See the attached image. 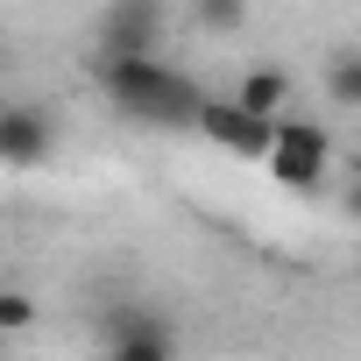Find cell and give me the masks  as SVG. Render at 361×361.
<instances>
[{"label":"cell","instance_id":"obj_1","mask_svg":"<svg viewBox=\"0 0 361 361\" xmlns=\"http://www.w3.org/2000/svg\"><path fill=\"white\" fill-rule=\"evenodd\" d=\"M92 71H99V92L128 121H142V128H199L206 92H199L192 71H177L170 57H121V64H92Z\"/></svg>","mask_w":361,"mask_h":361},{"label":"cell","instance_id":"obj_2","mask_svg":"<svg viewBox=\"0 0 361 361\" xmlns=\"http://www.w3.org/2000/svg\"><path fill=\"white\" fill-rule=\"evenodd\" d=\"M99 354L106 361H177V340H170L163 312H149V305H106Z\"/></svg>","mask_w":361,"mask_h":361},{"label":"cell","instance_id":"obj_3","mask_svg":"<svg viewBox=\"0 0 361 361\" xmlns=\"http://www.w3.org/2000/svg\"><path fill=\"white\" fill-rule=\"evenodd\" d=\"M163 36V8L156 0H114L99 15V57L92 64H121V57H156Z\"/></svg>","mask_w":361,"mask_h":361},{"label":"cell","instance_id":"obj_4","mask_svg":"<svg viewBox=\"0 0 361 361\" xmlns=\"http://www.w3.org/2000/svg\"><path fill=\"white\" fill-rule=\"evenodd\" d=\"M326 156H333V142H326V128H312V121H276V135H269V170L283 177L290 192H305L312 177L326 170Z\"/></svg>","mask_w":361,"mask_h":361},{"label":"cell","instance_id":"obj_5","mask_svg":"<svg viewBox=\"0 0 361 361\" xmlns=\"http://www.w3.org/2000/svg\"><path fill=\"white\" fill-rule=\"evenodd\" d=\"M199 135H213L220 149H234V156L262 163V156H269V135H276V121H255L241 99H206V106H199Z\"/></svg>","mask_w":361,"mask_h":361},{"label":"cell","instance_id":"obj_6","mask_svg":"<svg viewBox=\"0 0 361 361\" xmlns=\"http://www.w3.org/2000/svg\"><path fill=\"white\" fill-rule=\"evenodd\" d=\"M57 149V128L43 106H0V163H43Z\"/></svg>","mask_w":361,"mask_h":361},{"label":"cell","instance_id":"obj_7","mask_svg":"<svg viewBox=\"0 0 361 361\" xmlns=\"http://www.w3.org/2000/svg\"><path fill=\"white\" fill-rule=\"evenodd\" d=\"M283 92H290V85H283V71H248V85H241L234 99H241L255 121H283Z\"/></svg>","mask_w":361,"mask_h":361},{"label":"cell","instance_id":"obj_8","mask_svg":"<svg viewBox=\"0 0 361 361\" xmlns=\"http://www.w3.org/2000/svg\"><path fill=\"white\" fill-rule=\"evenodd\" d=\"M326 85H333V99H340V106H361V50H354V57H333Z\"/></svg>","mask_w":361,"mask_h":361},{"label":"cell","instance_id":"obj_9","mask_svg":"<svg viewBox=\"0 0 361 361\" xmlns=\"http://www.w3.org/2000/svg\"><path fill=\"white\" fill-rule=\"evenodd\" d=\"M199 22H206V29H234V22H241V8H227V0H206Z\"/></svg>","mask_w":361,"mask_h":361}]
</instances>
